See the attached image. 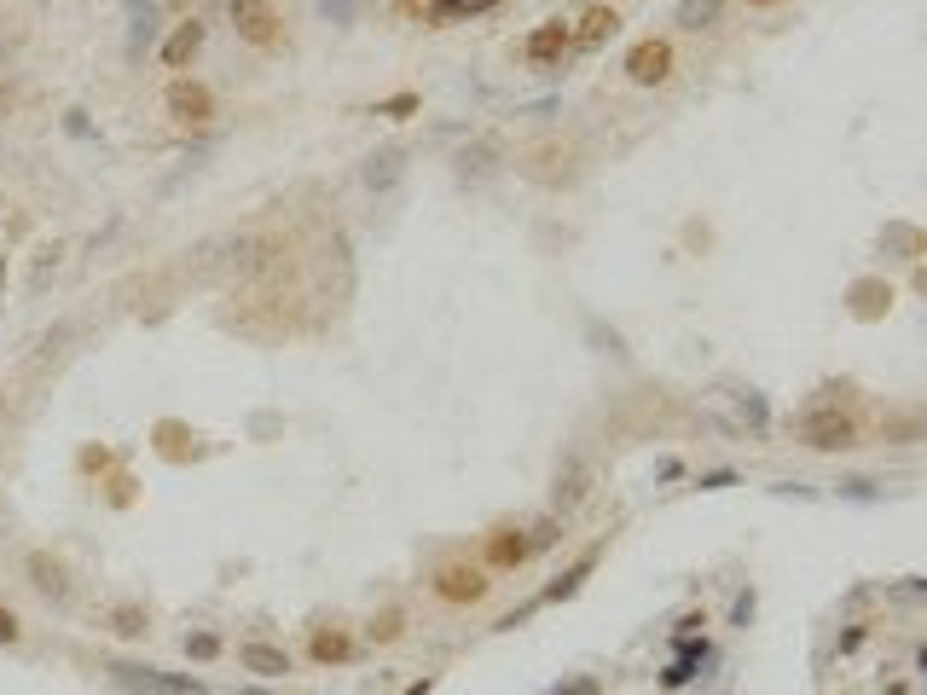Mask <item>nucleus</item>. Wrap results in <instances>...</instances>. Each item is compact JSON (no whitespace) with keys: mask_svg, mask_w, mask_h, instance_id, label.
I'll list each match as a JSON object with an SVG mask.
<instances>
[{"mask_svg":"<svg viewBox=\"0 0 927 695\" xmlns=\"http://www.w3.org/2000/svg\"><path fill=\"white\" fill-rule=\"evenodd\" d=\"M800 440L817 452H847L858 440V423L840 412V406H812V412L800 417Z\"/></svg>","mask_w":927,"mask_h":695,"instance_id":"obj_1","label":"nucleus"},{"mask_svg":"<svg viewBox=\"0 0 927 695\" xmlns=\"http://www.w3.org/2000/svg\"><path fill=\"white\" fill-rule=\"evenodd\" d=\"M627 76L638 81V88H661V81L672 76V47L667 41H638L627 53Z\"/></svg>","mask_w":927,"mask_h":695,"instance_id":"obj_2","label":"nucleus"},{"mask_svg":"<svg viewBox=\"0 0 927 695\" xmlns=\"http://www.w3.org/2000/svg\"><path fill=\"white\" fill-rule=\"evenodd\" d=\"M487 568H469V563H452V568H441L435 574V591H441L447 603H481L487 597Z\"/></svg>","mask_w":927,"mask_h":695,"instance_id":"obj_3","label":"nucleus"},{"mask_svg":"<svg viewBox=\"0 0 927 695\" xmlns=\"http://www.w3.org/2000/svg\"><path fill=\"white\" fill-rule=\"evenodd\" d=\"M232 24H239V36L256 41V47H273L279 41V18H273V7H267V0H232Z\"/></svg>","mask_w":927,"mask_h":695,"instance_id":"obj_4","label":"nucleus"},{"mask_svg":"<svg viewBox=\"0 0 927 695\" xmlns=\"http://www.w3.org/2000/svg\"><path fill=\"white\" fill-rule=\"evenodd\" d=\"M123 684H133V690H151V695H204V684L197 678H168V672H157V667H111Z\"/></svg>","mask_w":927,"mask_h":695,"instance_id":"obj_5","label":"nucleus"},{"mask_svg":"<svg viewBox=\"0 0 927 695\" xmlns=\"http://www.w3.org/2000/svg\"><path fill=\"white\" fill-rule=\"evenodd\" d=\"M568 47H575V29H568L563 18H551V24H539V29H533L522 53H528V64H556V59L568 53Z\"/></svg>","mask_w":927,"mask_h":695,"instance_id":"obj_6","label":"nucleus"},{"mask_svg":"<svg viewBox=\"0 0 927 695\" xmlns=\"http://www.w3.org/2000/svg\"><path fill=\"white\" fill-rule=\"evenodd\" d=\"M168 111H175L180 123H209L215 99H209V88H197V81H175V88H168Z\"/></svg>","mask_w":927,"mask_h":695,"instance_id":"obj_7","label":"nucleus"},{"mask_svg":"<svg viewBox=\"0 0 927 695\" xmlns=\"http://www.w3.org/2000/svg\"><path fill=\"white\" fill-rule=\"evenodd\" d=\"M239 667L256 672V678H284V672H291V655L273 649V643H244V649H239Z\"/></svg>","mask_w":927,"mask_h":695,"instance_id":"obj_8","label":"nucleus"},{"mask_svg":"<svg viewBox=\"0 0 927 695\" xmlns=\"http://www.w3.org/2000/svg\"><path fill=\"white\" fill-rule=\"evenodd\" d=\"M615 29H620L615 12H609V7H592V12L580 18V29H575V47H585V53H592V47H603V41L615 36Z\"/></svg>","mask_w":927,"mask_h":695,"instance_id":"obj_9","label":"nucleus"},{"mask_svg":"<svg viewBox=\"0 0 927 695\" xmlns=\"http://www.w3.org/2000/svg\"><path fill=\"white\" fill-rule=\"evenodd\" d=\"M197 47H204V24L192 18V24H180L175 36H168V47H163V64H168V70H180V64L192 59Z\"/></svg>","mask_w":927,"mask_h":695,"instance_id":"obj_10","label":"nucleus"},{"mask_svg":"<svg viewBox=\"0 0 927 695\" xmlns=\"http://www.w3.org/2000/svg\"><path fill=\"white\" fill-rule=\"evenodd\" d=\"M522 556H528V539H522V533H511V528H504V533H493V539H487V563H493V568H516Z\"/></svg>","mask_w":927,"mask_h":695,"instance_id":"obj_11","label":"nucleus"},{"mask_svg":"<svg viewBox=\"0 0 927 695\" xmlns=\"http://www.w3.org/2000/svg\"><path fill=\"white\" fill-rule=\"evenodd\" d=\"M273 239H244V244H232V267H239V273H256V267H267L273 261Z\"/></svg>","mask_w":927,"mask_h":695,"instance_id":"obj_12","label":"nucleus"},{"mask_svg":"<svg viewBox=\"0 0 927 695\" xmlns=\"http://www.w3.org/2000/svg\"><path fill=\"white\" fill-rule=\"evenodd\" d=\"M29 574H36V585L47 591V597H64V591H70V580H64V568H59L47 551H36V556H29Z\"/></svg>","mask_w":927,"mask_h":695,"instance_id":"obj_13","label":"nucleus"},{"mask_svg":"<svg viewBox=\"0 0 927 695\" xmlns=\"http://www.w3.org/2000/svg\"><path fill=\"white\" fill-rule=\"evenodd\" d=\"M719 12H724V0H679V29H707V24H719Z\"/></svg>","mask_w":927,"mask_h":695,"instance_id":"obj_14","label":"nucleus"},{"mask_svg":"<svg viewBox=\"0 0 927 695\" xmlns=\"http://www.w3.org/2000/svg\"><path fill=\"white\" fill-rule=\"evenodd\" d=\"M313 655H319V660H348L353 643H348L343 632H319V638H313Z\"/></svg>","mask_w":927,"mask_h":695,"instance_id":"obj_15","label":"nucleus"},{"mask_svg":"<svg viewBox=\"0 0 927 695\" xmlns=\"http://www.w3.org/2000/svg\"><path fill=\"white\" fill-rule=\"evenodd\" d=\"M395 175H400V151H383V157H371V168H365L371 185H389Z\"/></svg>","mask_w":927,"mask_h":695,"instance_id":"obj_16","label":"nucleus"},{"mask_svg":"<svg viewBox=\"0 0 927 695\" xmlns=\"http://www.w3.org/2000/svg\"><path fill=\"white\" fill-rule=\"evenodd\" d=\"M319 12H325L331 24H348L353 18V0H319Z\"/></svg>","mask_w":927,"mask_h":695,"instance_id":"obj_17","label":"nucleus"},{"mask_svg":"<svg viewBox=\"0 0 927 695\" xmlns=\"http://www.w3.org/2000/svg\"><path fill=\"white\" fill-rule=\"evenodd\" d=\"M551 539H556V522H539V528L528 533V551H545Z\"/></svg>","mask_w":927,"mask_h":695,"instance_id":"obj_18","label":"nucleus"},{"mask_svg":"<svg viewBox=\"0 0 927 695\" xmlns=\"http://www.w3.org/2000/svg\"><path fill=\"white\" fill-rule=\"evenodd\" d=\"M0 643H18V615L12 608H0Z\"/></svg>","mask_w":927,"mask_h":695,"instance_id":"obj_19","label":"nucleus"},{"mask_svg":"<svg viewBox=\"0 0 927 695\" xmlns=\"http://www.w3.org/2000/svg\"><path fill=\"white\" fill-rule=\"evenodd\" d=\"M371 638H400V615H383L377 626H371Z\"/></svg>","mask_w":927,"mask_h":695,"instance_id":"obj_20","label":"nucleus"},{"mask_svg":"<svg viewBox=\"0 0 927 695\" xmlns=\"http://www.w3.org/2000/svg\"><path fill=\"white\" fill-rule=\"evenodd\" d=\"M128 12L133 18H151V0H128Z\"/></svg>","mask_w":927,"mask_h":695,"instance_id":"obj_21","label":"nucleus"},{"mask_svg":"<svg viewBox=\"0 0 927 695\" xmlns=\"http://www.w3.org/2000/svg\"><path fill=\"white\" fill-rule=\"evenodd\" d=\"M407 695H429V678H424V684H412V690H407Z\"/></svg>","mask_w":927,"mask_h":695,"instance_id":"obj_22","label":"nucleus"},{"mask_svg":"<svg viewBox=\"0 0 927 695\" xmlns=\"http://www.w3.org/2000/svg\"><path fill=\"white\" fill-rule=\"evenodd\" d=\"M748 7H771V0H748Z\"/></svg>","mask_w":927,"mask_h":695,"instance_id":"obj_23","label":"nucleus"}]
</instances>
